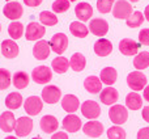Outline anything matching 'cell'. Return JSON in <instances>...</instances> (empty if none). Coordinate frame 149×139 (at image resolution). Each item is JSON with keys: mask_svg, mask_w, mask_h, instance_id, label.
Segmentation results:
<instances>
[{"mask_svg": "<svg viewBox=\"0 0 149 139\" xmlns=\"http://www.w3.org/2000/svg\"><path fill=\"white\" fill-rule=\"evenodd\" d=\"M50 53H51V47H50V44L47 41H43V39H39L33 47V55L36 59L38 60H45L49 58Z\"/></svg>", "mask_w": 149, "mask_h": 139, "instance_id": "cell-14", "label": "cell"}, {"mask_svg": "<svg viewBox=\"0 0 149 139\" xmlns=\"http://www.w3.org/2000/svg\"><path fill=\"white\" fill-rule=\"evenodd\" d=\"M84 88L89 93L95 95V93H100L102 91V81L97 76H88L84 80Z\"/></svg>", "mask_w": 149, "mask_h": 139, "instance_id": "cell-25", "label": "cell"}, {"mask_svg": "<svg viewBox=\"0 0 149 139\" xmlns=\"http://www.w3.org/2000/svg\"><path fill=\"white\" fill-rule=\"evenodd\" d=\"M130 1H132V3H137V1H140V0H130Z\"/></svg>", "mask_w": 149, "mask_h": 139, "instance_id": "cell-48", "label": "cell"}, {"mask_svg": "<svg viewBox=\"0 0 149 139\" xmlns=\"http://www.w3.org/2000/svg\"><path fill=\"white\" fill-rule=\"evenodd\" d=\"M137 139H149V127H143L137 133Z\"/></svg>", "mask_w": 149, "mask_h": 139, "instance_id": "cell-41", "label": "cell"}, {"mask_svg": "<svg viewBox=\"0 0 149 139\" xmlns=\"http://www.w3.org/2000/svg\"><path fill=\"white\" fill-rule=\"evenodd\" d=\"M7 3H9V1H17V0H5Z\"/></svg>", "mask_w": 149, "mask_h": 139, "instance_id": "cell-49", "label": "cell"}, {"mask_svg": "<svg viewBox=\"0 0 149 139\" xmlns=\"http://www.w3.org/2000/svg\"><path fill=\"white\" fill-rule=\"evenodd\" d=\"M39 21H41V24L45 26H54L58 24V17L54 12L43 11V12L39 13Z\"/></svg>", "mask_w": 149, "mask_h": 139, "instance_id": "cell-33", "label": "cell"}, {"mask_svg": "<svg viewBox=\"0 0 149 139\" xmlns=\"http://www.w3.org/2000/svg\"><path fill=\"white\" fill-rule=\"evenodd\" d=\"M62 97V91L56 85H46L42 89V100L46 104H56Z\"/></svg>", "mask_w": 149, "mask_h": 139, "instance_id": "cell-10", "label": "cell"}, {"mask_svg": "<svg viewBox=\"0 0 149 139\" xmlns=\"http://www.w3.org/2000/svg\"><path fill=\"white\" fill-rule=\"evenodd\" d=\"M118 98H119V93L114 87H106L100 92V100L105 105H110V106L114 105L118 101Z\"/></svg>", "mask_w": 149, "mask_h": 139, "instance_id": "cell-19", "label": "cell"}, {"mask_svg": "<svg viewBox=\"0 0 149 139\" xmlns=\"http://www.w3.org/2000/svg\"><path fill=\"white\" fill-rule=\"evenodd\" d=\"M3 13H4V16L7 18H9V20L17 21L18 18L22 16L24 9H22V5H21L18 1H9L4 5Z\"/></svg>", "mask_w": 149, "mask_h": 139, "instance_id": "cell-9", "label": "cell"}, {"mask_svg": "<svg viewBox=\"0 0 149 139\" xmlns=\"http://www.w3.org/2000/svg\"><path fill=\"white\" fill-rule=\"evenodd\" d=\"M82 131H84L85 135H88L90 138H98L103 133V125L101 122L95 121V119H92V121L86 122L82 126Z\"/></svg>", "mask_w": 149, "mask_h": 139, "instance_id": "cell-16", "label": "cell"}, {"mask_svg": "<svg viewBox=\"0 0 149 139\" xmlns=\"http://www.w3.org/2000/svg\"><path fill=\"white\" fill-rule=\"evenodd\" d=\"M0 32H1V25H0Z\"/></svg>", "mask_w": 149, "mask_h": 139, "instance_id": "cell-52", "label": "cell"}, {"mask_svg": "<svg viewBox=\"0 0 149 139\" xmlns=\"http://www.w3.org/2000/svg\"><path fill=\"white\" fill-rule=\"evenodd\" d=\"M12 84V75L8 70L0 68V91L7 89Z\"/></svg>", "mask_w": 149, "mask_h": 139, "instance_id": "cell-36", "label": "cell"}, {"mask_svg": "<svg viewBox=\"0 0 149 139\" xmlns=\"http://www.w3.org/2000/svg\"><path fill=\"white\" fill-rule=\"evenodd\" d=\"M71 1L70 0H55L52 3V12L54 13H64L70 9Z\"/></svg>", "mask_w": 149, "mask_h": 139, "instance_id": "cell-38", "label": "cell"}, {"mask_svg": "<svg viewBox=\"0 0 149 139\" xmlns=\"http://www.w3.org/2000/svg\"><path fill=\"white\" fill-rule=\"evenodd\" d=\"M144 17H145V20L149 22V4L145 7V9H144Z\"/></svg>", "mask_w": 149, "mask_h": 139, "instance_id": "cell-46", "label": "cell"}, {"mask_svg": "<svg viewBox=\"0 0 149 139\" xmlns=\"http://www.w3.org/2000/svg\"><path fill=\"white\" fill-rule=\"evenodd\" d=\"M49 44L52 51L56 53L58 55H62L68 47V37L64 33H56L52 36Z\"/></svg>", "mask_w": 149, "mask_h": 139, "instance_id": "cell-4", "label": "cell"}, {"mask_svg": "<svg viewBox=\"0 0 149 139\" xmlns=\"http://www.w3.org/2000/svg\"><path fill=\"white\" fill-rule=\"evenodd\" d=\"M139 42L144 46H149V29L144 28L139 32Z\"/></svg>", "mask_w": 149, "mask_h": 139, "instance_id": "cell-40", "label": "cell"}, {"mask_svg": "<svg viewBox=\"0 0 149 139\" xmlns=\"http://www.w3.org/2000/svg\"><path fill=\"white\" fill-rule=\"evenodd\" d=\"M33 130V121L29 117H20L16 119L15 131L17 137H28Z\"/></svg>", "mask_w": 149, "mask_h": 139, "instance_id": "cell-12", "label": "cell"}, {"mask_svg": "<svg viewBox=\"0 0 149 139\" xmlns=\"http://www.w3.org/2000/svg\"><path fill=\"white\" fill-rule=\"evenodd\" d=\"M113 51V44L106 38H100L94 44V53L98 57H107Z\"/></svg>", "mask_w": 149, "mask_h": 139, "instance_id": "cell-22", "label": "cell"}, {"mask_svg": "<svg viewBox=\"0 0 149 139\" xmlns=\"http://www.w3.org/2000/svg\"><path fill=\"white\" fill-rule=\"evenodd\" d=\"M62 108L67 113H74L80 108V100L74 95H65L62 98Z\"/></svg>", "mask_w": 149, "mask_h": 139, "instance_id": "cell-23", "label": "cell"}, {"mask_svg": "<svg viewBox=\"0 0 149 139\" xmlns=\"http://www.w3.org/2000/svg\"><path fill=\"white\" fill-rule=\"evenodd\" d=\"M89 32L97 37H103L109 32V22L105 18H92L89 22Z\"/></svg>", "mask_w": 149, "mask_h": 139, "instance_id": "cell-11", "label": "cell"}, {"mask_svg": "<svg viewBox=\"0 0 149 139\" xmlns=\"http://www.w3.org/2000/svg\"><path fill=\"white\" fill-rule=\"evenodd\" d=\"M74 15L79 18L81 22H85V21L90 20V17L93 16V8L89 3L82 1L79 3V4L74 7Z\"/></svg>", "mask_w": 149, "mask_h": 139, "instance_id": "cell-18", "label": "cell"}, {"mask_svg": "<svg viewBox=\"0 0 149 139\" xmlns=\"http://www.w3.org/2000/svg\"><path fill=\"white\" fill-rule=\"evenodd\" d=\"M22 96L18 92H12L5 97V106L10 110H16L18 109L21 105H22Z\"/></svg>", "mask_w": 149, "mask_h": 139, "instance_id": "cell-29", "label": "cell"}, {"mask_svg": "<svg viewBox=\"0 0 149 139\" xmlns=\"http://www.w3.org/2000/svg\"><path fill=\"white\" fill-rule=\"evenodd\" d=\"M116 0H97V9L100 13H109L111 12Z\"/></svg>", "mask_w": 149, "mask_h": 139, "instance_id": "cell-39", "label": "cell"}, {"mask_svg": "<svg viewBox=\"0 0 149 139\" xmlns=\"http://www.w3.org/2000/svg\"><path fill=\"white\" fill-rule=\"evenodd\" d=\"M81 114L88 119H95L101 116V108L98 102L93 100H86L81 104Z\"/></svg>", "mask_w": 149, "mask_h": 139, "instance_id": "cell-5", "label": "cell"}, {"mask_svg": "<svg viewBox=\"0 0 149 139\" xmlns=\"http://www.w3.org/2000/svg\"><path fill=\"white\" fill-rule=\"evenodd\" d=\"M86 66V59L81 53H74L70 59V67L76 72H81Z\"/></svg>", "mask_w": 149, "mask_h": 139, "instance_id": "cell-30", "label": "cell"}, {"mask_svg": "<svg viewBox=\"0 0 149 139\" xmlns=\"http://www.w3.org/2000/svg\"><path fill=\"white\" fill-rule=\"evenodd\" d=\"M106 134H107L109 139H126V131H124V129H122L119 125L111 126L110 129L107 130Z\"/></svg>", "mask_w": 149, "mask_h": 139, "instance_id": "cell-37", "label": "cell"}, {"mask_svg": "<svg viewBox=\"0 0 149 139\" xmlns=\"http://www.w3.org/2000/svg\"><path fill=\"white\" fill-rule=\"evenodd\" d=\"M39 126H41V129L43 130V133H46V134H52V133H55L58 130L59 122H58L56 117L50 116L49 114V116H43L41 118Z\"/></svg>", "mask_w": 149, "mask_h": 139, "instance_id": "cell-20", "label": "cell"}, {"mask_svg": "<svg viewBox=\"0 0 149 139\" xmlns=\"http://www.w3.org/2000/svg\"><path fill=\"white\" fill-rule=\"evenodd\" d=\"M31 79L37 84H47L52 79V71L47 66H38L31 71Z\"/></svg>", "mask_w": 149, "mask_h": 139, "instance_id": "cell-6", "label": "cell"}, {"mask_svg": "<svg viewBox=\"0 0 149 139\" xmlns=\"http://www.w3.org/2000/svg\"><path fill=\"white\" fill-rule=\"evenodd\" d=\"M29 81H30L29 75L26 74L25 71H17V72H15L12 76V83L17 89H24V88H26L29 85Z\"/></svg>", "mask_w": 149, "mask_h": 139, "instance_id": "cell-27", "label": "cell"}, {"mask_svg": "<svg viewBox=\"0 0 149 139\" xmlns=\"http://www.w3.org/2000/svg\"><path fill=\"white\" fill-rule=\"evenodd\" d=\"M16 126V118L12 112H4L0 116V129L4 133H10L15 130Z\"/></svg>", "mask_w": 149, "mask_h": 139, "instance_id": "cell-21", "label": "cell"}, {"mask_svg": "<svg viewBox=\"0 0 149 139\" xmlns=\"http://www.w3.org/2000/svg\"><path fill=\"white\" fill-rule=\"evenodd\" d=\"M24 108L29 116H37L41 113L42 108H43V100L38 96H30L25 100Z\"/></svg>", "mask_w": 149, "mask_h": 139, "instance_id": "cell-8", "label": "cell"}, {"mask_svg": "<svg viewBox=\"0 0 149 139\" xmlns=\"http://www.w3.org/2000/svg\"><path fill=\"white\" fill-rule=\"evenodd\" d=\"M132 5L127 0H116L113 7V16L119 20H127L132 15Z\"/></svg>", "mask_w": 149, "mask_h": 139, "instance_id": "cell-3", "label": "cell"}, {"mask_svg": "<svg viewBox=\"0 0 149 139\" xmlns=\"http://www.w3.org/2000/svg\"><path fill=\"white\" fill-rule=\"evenodd\" d=\"M70 1H76V0H70Z\"/></svg>", "mask_w": 149, "mask_h": 139, "instance_id": "cell-51", "label": "cell"}, {"mask_svg": "<svg viewBox=\"0 0 149 139\" xmlns=\"http://www.w3.org/2000/svg\"><path fill=\"white\" fill-rule=\"evenodd\" d=\"M51 139H68V135H67V133H63V131L54 133Z\"/></svg>", "mask_w": 149, "mask_h": 139, "instance_id": "cell-43", "label": "cell"}, {"mask_svg": "<svg viewBox=\"0 0 149 139\" xmlns=\"http://www.w3.org/2000/svg\"><path fill=\"white\" fill-rule=\"evenodd\" d=\"M70 32L72 36L77 37V38H85L89 33V28L85 26L81 21H73L70 25Z\"/></svg>", "mask_w": 149, "mask_h": 139, "instance_id": "cell-28", "label": "cell"}, {"mask_svg": "<svg viewBox=\"0 0 149 139\" xmlns=\"http://www.w3.org/2000/svg\"><path fill=\"white\" fill-rule=\"evenodd\" d=\"M46 33V28L38 22H30L26 26L25 30V38L28 41H39Z\"/></svg>", "mask_w": 149, "mask_h": 139, "instance_id": "cell-7", "label": "cell"}, {"mask_svg": "<svg viewBox=\"0 0 149 139\" xmlns=\"http://www.w3.org/2000/svg\"><path fill=\"white\" fill-rule=\"evenodd\" d=\"M8 34L12 39H18L24 34V25L18 21H12L8 26Z\"/></svg>", "mask_w": 149, "mask_h": 139, "instance_id": "cell-34", "label": "cell"}, {"mask_svg": "<svg viewBox=\"0 0 149 139\" xmlns=\"http://www.w3.org/2000/svg\"><path fill=\"white\" fill-rule=\"evenodd\" d=\"M134 67L140 71L149 67V51H141L137 53L134 59Z\"/></svg>", "mask_w": 149, "mask_h": 139, "instance_id": "cell-32", "label": "cell"}, {"mask_svg": "<svg viewBox=\"0 0 149 139\" xmlns=\"http://www.w3.org/2000/svg\"><path fill=\"white\" fill-rule=\"evenodd\" d=\"M126 106L131 110H139L143 106V97L137 92H130L126 96Z\"/></svg>", "mask_w": 149, "mask_h": 139, "instance_id": "cell-26", "label": "cell"}, {"mask_svg": "<svg viewBox=\"0 0 149 139\" xmlns=\"http://www.w3.org/2000/svg\"><path fill=\"white\" fill-rule=\"evenodd\" d=\"M109 118L115 125H123L128 119V110H127L126 106L119 105V104H114L109 109Z\"/></svg>", "mask_w": 149, "mask_h": 139, "instance_id": "cell-1", "label": "cell"}, {"mask_svg": "<svg viewBox=\"0 0 149 139\" xmlns=\"http://www.w3.org/2000/svg\"><path fill=\"white\" fill-rule=\"evenodd\" d=\"M140 45L136 41L131 38H123L119 42V51L126 57H131V55H136L139 53Z\"/></svg>", "mask_w": 149, "mask_h": 139, "instance_id": "cell-13", "label": "cell"}, {"mask_svg": "<svg viewBox=\"0 0 149 139\" xmlns=\"http://www.w3.org/2000/svg\"><path fill=\"white\" fill-rule=\"evenodd\" d=\"M51 67L56 74H65L67 70L70 68V60L60 55V57H56L55 59H52Z\"/></svg>", "mask_w": 149, "mask_h": 139, "instance_id": "cell-31", "label": "cell"}, {"mask_svg": "<svg viewBox=\"0 0 149 139\" xmlns=\"http://www.w3.org/2000/svg\"><path fill=\"white\" fill-rule=\"evenodd\" d=\"M143 22H144V15L140 11L132 12V15L126 20V24L128 28H139V26H141Z\"/></svg>", "mask_w": 149, "mask_h": 139, "instance_id": "cell-35", "label": "cell"}, {"mask_svg": "<svg viewBox=\"0 0 149 139\" xmlns=\"http://www.w3.org/2000/svg\"><path fill=\"white\" fill-rule=\"evenodd\" d=\"M100 79L103 84H106L107 87H111L118 79V72L114 67H105L101 71Z\"/></svg>", "mask_w": 149, "mask_h": 139, "instance_id": "cell-24", "label": "cell"}, {"mask_svg": "<svg viewBox=\"0 0 149 139\" xmlns=\"http://www.w3.org/2000/svg\"><path fill=\"white\" fill-rule=\"evenodd\" d=\"M31 139H42L41 137H36V138H31Z\"/></svg>", "mask_w": 149, "mask_h": 139, "instance_id": "cell-50", "label": "cell"}, {"mask_svg": "<svg viewBox=\"0 0 149 139\" xmlns=\"http://www.w3.org/2000/svg\"><path fill=\"white\" fill-rule=\"evenodd\" d=\"M143 97H144L145 101L149 102V85H147V87L143 89Z\"/></svg>", "mask_w": 149, "mask_h": 139, "instance_id": "cell-45", "label": "cell"}, {"mask_svg": "<svg viewBox=\"0 0 149 139\" xmlns=\"http://www.w3.org/2000/svg\"><path fill=\"white\" fill-rule=\"evenodd\" d=\"M4 139H17L16 137H12V135H9V137H7V138H4Z\"/></svg>", "mask_w": 149, "mask_h": 139, "instance_id": "cell-47", "label": "cell"}, {"mask_svg": "<svg viewBox=\"0 0 149 139\" xmlns=\"http://www.w3.org/2000/svg\"><path fill=\"white\" fill-rule=\"evenodd\" d=\"M141 116H143V118H144V121L149 124V106H144V108H143Z\"/></svg>", "mask_w": 149, "mask_h": 139, "instance_id": "cell-44", "label": "cell"}, {"mask_svg": "<svg viewBox=\"0 0 149 139\" xmlns=\"http://www.w3.org/2000/svg\"><path fill=\"white\" fill-rule=\"evenodd\" d=\"M0 51L8 59H13L18 55V45L15 42V39H4L0 46Z\"/></svg>", "mask_w": 149, "mask_h": 139, "instance_id": "cell-17", "label": "cell"}, {"mask_svg": "<svg viewBox=\"0 0 149 139\" xmlns=\"http://www.w3.org/2000/svg\"><path fill=\"white\" fill-rule=\"evenodd\" d=\"M62 125H63V129L67 133H77L82 126L80 117H77L73 113H70L68 116H65Z\"/></svg>", "mask_w": 149, "mask_h": 139, "instance_id": "cell-15", "label": "cell"}, {"mask_svg": "<svg viewBox=\"0 0 149 139\" xmlns=\"http://www.w3.org/2000/svg\"><path fill=\"white\" fill-rule=\"evenodd\" d=\"M24 3H25V5H28V7H38L39 4L42 3V0H24Z\"/></svg>", "mask_w": 149, "mask_h": 139, "instance_id": "cell-42", "label": "cell"}, {"mask_svg": "<svg viewBox=\"0 0 149 139\" xmlns=\"http://www.w3.org/2000/svg\"><path fill=\"white\" fill-rule=\"evenodd\" d=\"M147 76L143 74L141 71H132L127 76V84L132 91L137 92V91H143L147 87Z\"/></svg>", "mask_w": 149, "mask_h": 139, "instance_id": "cell-2", "label": "cell"}]
</instances>
